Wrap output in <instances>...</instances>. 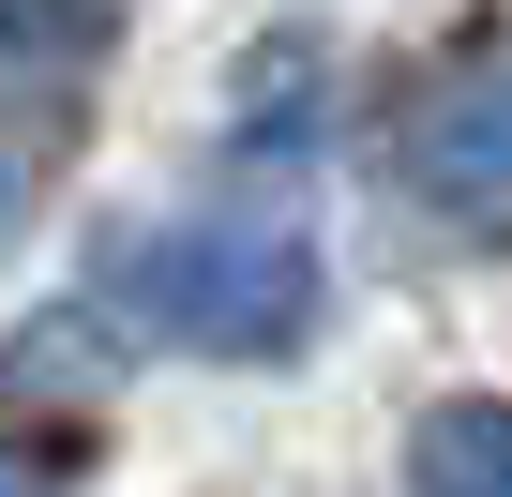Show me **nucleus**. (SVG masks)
I'll return each mask as SVG.
<instances>
[{
    "label": "nucleus",
    "mask_w": 512,
    "mask_h": 497,
    "mask_svg": "<svg viewBox=\"0 0 512 497\" xmlns=\"http://www.w3.org/2000/svg\"><path fill=\"white\" fill-rule=\"evenodd\" d=\"M121 287L151 332L211 347V362H302L332 287H317V241L287 226H241V211H181V226H136L121 241Z\"/></svg>",
    "instance_id": "obj_1"
},
{
    "label": "nucleus",
    "mask_w": 512,
    "mask_h": 497,
    "mask_svg": "<svg viewBox=\"0 0 512 497\" xmlns=\"http://www.w3.org/2000/svg\"><path fill=\"white\" fill-rule=\"evenodd\" d=\"M392 166H407V196L452 211V226H497V211H512V46H497V31H467V46L407 91Z\"/></svg>",
    "instance_id": "obj_2"
},
{
    "label": "nucleus",
    "mask_w": 512,
    "mask_h": 497,
    "mask_svg": "<svg viewBox=\"0 0 512 497\" xmlns=\"http://www.w3.org/2000/svg\"><path fill=\"white\" fill-rule=\"evenodd\" d=\"M407 482H422V497H512V407H497V392H452V407H422V437H407Z\"/></svg>",
    "instance_id": "obj_3"
},
{
    "label": "nucleus",
    "mask_w": 512,
    "mask_h": 497,
    "mask_svg": "<svg viewBox=\"0 0 512 497\" xmlns=\"http://www.w3.org/2000/svg\"><path fill=\"white\" fill-rule=\"evenodd\" d=\"M106 46V0H0V106L76 91V61Z\"/></svg>",
    "instance_id": "obj_4"
},
{
    "label": "nucleus",
    "mask_w": 512,
    "mask_h": 497,
    "mask_svg": "<svg viewBox=\"0 0 512 497\" xmlns=\"http://www.w3.org/2000/svg\"><path fill=\"white\" fill-rule=\"evenodd\" d=\"M0 497H61V452L46 437H0Z\"/></svg>",
    "instance_id": "obj_5"
}]
</instances>
